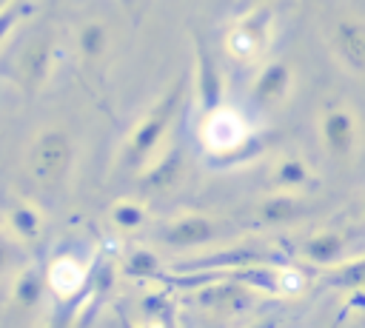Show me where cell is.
Returning <instances> with one entry per match:
<instances>
[{"mask_svg":"<svg viewBox=\"0 0 365 328\" xmlns=\"http://www.w3.org/2000/svg\"><path fill=\"white\" fill-rule=\"evenodd\" d=\"M180 168H182V154H180L177 148H171V151L165 154V160H160L154 168H148V171L143 174V185H145V191L168 188L171 183H177Z\"/></svg>","mask_w":365,"mask_h":328,"instance_id":"16","label":"cell"},{"mask_svg":"<svg viewBox=\"0 0 365 328\" xmlns=\"http://www.w3.org/2000/svg\"><path fill=\"white\" fill-rule=\"evenodd\" d=\"M182 97H185V88H182V80H177L137 120V125L131 128V134L123 143V165L125 168L137 171L157 154V148L163 145V140H165V134H168V128H171V123L182 106Z\"/></svg>","mask_w":365,"mask_h":328,"instance_id":"1","label":"cell"},{"mask_svg":"<svg viewBox=\"0 0 365 328\" xmlns=\"http://www.w3.org/2000/svg\"><path fill=\"white\" fill-rule=\"evenodd\" d=\"M271 180H274V185H277L279 191L297 194V191H302V188H308V185L314 183V174H311L308 163H302L299 157H285V160H279V163L274 165Z\"/></svg>","mask_w":365,"mask_h":328,"instance_id":"12","label":"cell"},{"mask_svg":"<svg viewBox=\"0 0 365 328\" xmlns=\"http://www.w3.org/2000/svg\"><path fill=\"white\" fill-rule=\"evenodd\" d=\"M125 268H128L131 277H151V274L160 271V260H157V254H151V251H145V248H137V251L125 260Z\"/></svg>","mask_w":365,"mask_h":328,"instance_id":"20","label":"cell"},{"mask_svg":"<svg viewBox=\"0 0 365 328\" xmlns=\"http://www.w3.org/2000/svg\"><path fill=\"white\" fill-rule=\"evenodd\" d=\"M43 288H46V271L34 262V265H26L17 280H14V288H11V297L20 302V305H34L40 297H43Z\"/></svg>","mask_w":365,"mask_h":328,"instance_id":"15","label":"cell"},{"mask_svg":"<svg viewBox=\"0 0 365 328\" xmlns=\"http://www.w3.org/2000/svg\"><path fill=\"white\" fill-rule=\"evenodd\" d=\"M54 60H57V43H54L51 34H43V37L31 40L26 46V51L20 54V60H17V80H20V86L29 94L40 91L48 83V77H51Z\"/></svg>","mask_w":365,"mask_h":328,"instance_id":"6","label":"cell"},{"mask_svg":"<svg viewBox=\"0 0 365 328\" xmlns=\"http://www.w3.org/2000/svg\"><path fill=\"white\" fill-rule=\"evenodd\" d=\"M334 48L354 71H365V29L354 20H339L334 29Z\"/></svg>","mask_w":365,"mask_h":328,"instance_id":"9","label":"cell"},{"mask_svg":"<svg viewBox=\"0 0 365 328\" xmlns=\"http://www.w3.org/2000/svg\"><path fill=\"white\" fill-rule=\"evenodd\" d=\"M6 265H9V242L0 237V274L6 271Z\"/></svg>","mask_w":365,"mask_h":328,"instance_id":"22","label":"cell"},{"mask_svg":"<svg viewBox=\"0 0 365 328\" xmlns=\"http://www.w3.org/2000/svg\"><path fill=\"white\" fill-rule=\"evenodd\" d=\"M34 11V6L29 3V0H11L9 6H3L0 9V43L17 29V23L23 20V17H29Z\"/></svg>","mask_w":365,"mask_h":328,"instance_id":"19","label":"cell"},{"mask_svg":"<svg viewBox=\"0 0 365 328\" xmlns=\"http://www.w3.org/2000/svg\"><path fill=\"white\" fill-rule=\"evenodd\" d=\"M9 228H11L14 237H20L26 242H37V237L43 231V217L31 203L20 200L9 208Z\"/></svg>","mask_w":365,"mask_h":328,"instance_id":"13","label":"cell"},{"mask_svg":"<svg viewBox=\"0 0 365 328\" xmlns=\"http://www.w3.org/2000/svg\"><path fill=\"white\" fill-rule=\"evenodd\" d=\"M328 282L336 285V288H365V257L339 265V268L328 277Z\"/></svg>","mask_w":365,"mask_h":328,"instance_id":"18","label":"cell"},{"mask_svg":"<svg viewBox=\"0 0 365 328\" xmlns=\"http://www.w3.org/2000/svg\"><path fill=\"white\" fill-rule=\"evenodd\" d=\"M342 254H345V237L336 234V231L314 234L302 245V257L314 265H334V262L342 260Z\"/></svg>","mask_w":365,"mask_h":328,"instance_id":"11","label":"cell"},{"mask_svg":"<svg viewBox=\"0 0 365 328\" xmlns=\"http://www.w3.org/2000/svg\"><path fill=\"white\" fill-rule=\"evenodd\" d=\"M305 214H308V205H305L297 194H291V191L274 194V197H268L265 203H259V208H257V220L265 222V225L294 222V220H299V217H305Z\"/></svg>","mask_w":365,"mask_h":328,"instance_id":"10","label":"cell"},{"mask_svg":"<svg viewBox=\"0 0 365 328\" xmlns=\"http://www.w3.org/2000/svg\"><path fill=\"white\" fill-rule=\"evenodd\" d=\"M191 40H194V94H197V106H200L202 117H211L222 108L225 80H222L217 57L211 54L208 43L202 40V34L194 31Z\"/></svg>","mask_w":365,"mask_h":328,"instance_id":"4","label":"cell"},{"mask_svg":"<svg viewBox=\"0 0 365 328\" xmlns=\"http://www.w3.org/2000/svg\"><path fill=\"white\" fill-rule=\"evenodd\" d=\"M217 237H220V228L205 214H182L160 228V242L174 251H191V248L214 242Z\"/></svg>","mask_w":365,"mask_h":328,"instance_id":"5","label":"cell"},{"mask_svg":"<svg viewBox=\"0 0 365 328\" xmlns=\"http://www.w3.org/2000/svg\"><path fill=\"white\" fill-rule=\"evenodd\" d=\"M271 0H237V14H242V11H251V9H257V6H268Z\"/></svg>","mask_w":365,"mask_h":328,"instance_id":"21","label":"cell"},{"mask_svg":"<svg viewBox=\"0 0 365 328\" xmlns=\"http://www.w3.org/2000/svg\"><path fill=\"white\" fill-rule=\"evenodd\" d=\"M319 134H322V145L334 157H351L356 148V120L342 106H334L322 114Z\"/></svg>","mask_w":365,"mask_h":328,"instance_id":"7","label":"cell"},{"mask_svg":"<svg viewBox=\"0 0 365 328\" xmlns=\"http://www.w3.org/2000/svg\"><path fill=\"white\" fill-rule=\"evenodd\" d=\"M111 222L120 228V231H137L143 222H145V208L137 203V200H117L108 211Z\"/></svg>","mask_w":365,"mask_h":328,"instance_id":"17","label":"cell"},{"mask_svg":"<svg viewBox=\"0 0 365 328\" xmlns=\"http://www.w3.org/2000/svg\"><path fill=\"white\" fill-rule=\"evenodd\" d=\"M291 88V66L285 60H271L268 66H262V71L254 77V86H251V100L262 108L268 106H277L285 100Z\"/></svg>","mask_w":365,"mask_h":328,"instance_id":"8","label":"cell"},{"mask_svg":"<svg viewBox=\"0 0 365 328\" xmlns=\"http://www.w3.org/2000/svg\"><path fill=\"white\" fill-rule=\"evenodd\" d=\"M77 48H80V57L86 63H97L106 48H108V31L103 23L91 20V23H83L80 31H77Z\"/></svg>","mask_w":365,"mask_h":328,"instance_id":"14","label":"cell"},{"mask_svg":"<svg viewBox=\"0 0 365 328\" xmlns=\"http://www.w3.org/2000/svg\"><path fill=\"white\" fill-rule=\"evenodd\" d=\"M74 165V140L63 128H43L29 148V171L40 185H63Z\"/></svg>","mask_w":365,"mask_h":328,"instance_id":"2","label":"cell"},{"mask_svg":"<svg viewBox=\"0 0 365 328\" xmlns=\"http://www.w3.org/2000/svg\"><path fill=\"white\" fill-rule=\"evenodd\" d=\"M9 3H11V0H0V9H3V6H9Z\"/></svg>","mask_w":365,"mask_h":328,"instance_id":"23","label":"cell"},{"mask_svg":"<svg viewBox=\"0 0 365 328\" xmlns=\"http://www.w3.org/2000/svg\"><path fill=\"white\" fill-rule=\"evenodd\" d=\"M271 26H274V11L271 6H257L251 11L237 14V23L231 26L225 37V48L234 60H254L268 48L271 40Z\"/></svg>","mask_w":365,"mask_h":328,"instance_id":"3","label":"cell"}]
</instances>
